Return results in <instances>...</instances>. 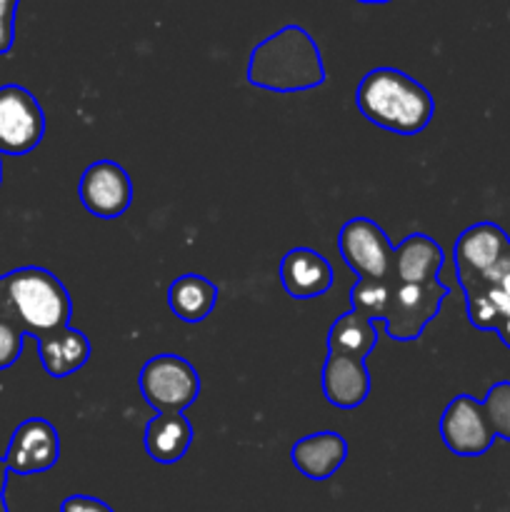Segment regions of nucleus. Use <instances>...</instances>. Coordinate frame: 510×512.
Returning a JSON list of instances; mask_svg holds the SVG:
<instances>
[{"label":"nucleus","instance_id":"nucleus-26","mask_svg":"<svg viewBox=\"0 0 510 512\" xmlns=\"http://www.w3.org/2000/svg\"><path fill=\"white\" fill-rule=\"evenodd\" d=\"M8 465H5V458H0V500H5V488H8Z\"/></svg>","mask_w":510,"mask_h":512},{"label":"nucleus","instance_id":"nucleus-9","mask_svg":"<svg viewBox=\"0 0 510 512\" xmlns=\"http://www.w3.org/2000/svg\"><path fill=\"white\" fill-rule=\"evenodd\" d=\"M78 195L90 215L115 220L133 203V180L115 160H95L80 175Z\"/></svg>","mask_w":510,"mask_h":512},{"label":"nucleus","instance_id":"nucleus-14","mask_svg":"<svg viewBox=\"0 0 510 512\" xmlns=\"http://www.w3.org/2000/svg\"><path fill=\"white\" fill-rule=\"evenodd\" d=\"M290 460L303 478L323 483L343 468V463L348 460V443L335 430L305 435L293 445Z\"/></svg>","mask_w":510,"mask_h":512},{"label":"nucleus","instance_id":"nucleus-3","mask_svg":"<svg viewBox=\"0 0 510 512\" xmlns=\"http://www.w3.org/2000/svg\"><path fill=\"white\" fill-rule=\"evenodd\" d=\"M5 305L25 335L55 333L68 328L73 315V300L63 280L38 265H25L3 275Z\"/></svg>","mask_w":510,"mask_h":512},{"label":"nucleus","instance_id":"nucleus-6","mask_svg":"<svg viewBox=\"0 0 510 512\" xmlns=\"http://www.w3.org/2000/svg\"><path fill=\"white\" fill-rule=\"evenodd\" d=\"M338 250L360 280H393L395 245L370 218H350L338 233Z\"/></svg>","mask_w":510,"mask_h":512},{"label":"nucleus","instance_id":"nucleus-15","mask_svg":"<svg viewBox=\"0 0 510 512\" xmlns=\"http://www.w3.org/2000/svg\"><path fill=\"white\" fill-rule=\"evenodd\" d=\"M445 265V253L425 233H410L395 245L393 280L403 285H425L438 280Z\"/></svg>","mask_w":510,"mask_h":512},{"label":"nucleus","instance_id":"nucleus-4","mask_svg":"<svg viewBox=\"0 0 510 512\" xmlns=\"http://www.w3.org/2000/svg\"><path fill=\"white\" fill-rule=\"evenodd\" d=\"M138 385L155 413H185L200 395L198 370L173 353L150 358L140 370Z\"/></svg>","mask_w":510,"mask_h":512},{"label":"nucleus","instance_id":"nucleus-16","mask_svg":"<svg viewBox=\"0 0 510 512\" xmlns=\"http://www.w3.org/2000/svg\"><path fill=\"white\" fill-rule=\"evenodd\" d=\"M35 343H38L40 365L55 380H63L68 375L78 373L90 360V353H93L88 335L70 328V325L55 330V333L40 335V338H35Z\"/></svg>","mask_w":510,"mask_h":512},{"label":"nucleus","instance_id":"nucleus-21","mask_svg":"<svg viewBox=\"0 0 510 512\" xmlns=\"http://www.w3.org/2000/svg\"><path fill=\"white\" fill-rule=\"evenodd\" d=\"M483 408L495 438H503L510 443V380H500V383L490 385Z\"/></svg>","mask_w":510,"mask_h":512},{"label":"nucleus","instance_id":"nucleus-19","mask_svg":"<svg viewBox=\"0 0 510 512\" xmlns=\"http://www.w3.org/2000/svg\"><path fill=\"white\" fill-rule=\"evenodd\" d=\"M378 345V330L373 320L365 318L358 310H348L340 315L328 330V353L355 355L368 358Z\"/></svg>","mask_w":510,"mask_h":512},{"label":"nucleus","instance_id":"nucleus-23","mask_svg":"<svg viewBox=\"0 0 510 512\" xmlns=\"http://www.w3.org/2000/svg\"><path fill=\"white\" fill-rule=\"evenodd\" d=\"M20 0H0V55L10 53L15 40V13Z\"/></svg>","mask_w":510,"mask_h":512},{"label":"nucleus","instance_id":"nucleus-20","mask_svg":"<svg viewBox=\"0 0 510 512\" xmlns=\"http://www.w3.org/2000/svg\"><path fill=\"white\" fill-rule=\"evenodd\" d=\"M395 280H355L350 288V310H358L373 323H383L393 298Z\"/></svg>","mask_w":510,"mask_h":512},{"label":"nucleus","instance_id":"nucleus-30","mask_svg":"<svg viewBox=\"0 0 510 512\" xmlns=\"http://www.w3.org/2000/svg\"><path fill=\"white\" fill-rule=\"evenodd\" d=\"M0 183H3V160H0Z\"/></svg>","mask_w":510,"mask_h":512},{"label":"nucleus","instance_id":"nucleus-5","mask_svg":"<svg viewBox=\"0 0 510 512\" xmlns=\"http://www.w3.org/2000/svg\"><path fill=\"white\" fill-rule=\"evenodd\" d=\"M450 288L443 280H433L425 285H393V298H390L388 313L383 323L385 330L398 343H410L423 335V330L440 315Z\"/></svg>","mask_w":510,"mask_h":512},{"label":"nucleus","instance_id":"nucleus-7","mask_svg":"<svg viewBox=\"0 0 510 512\" xmlns=\"http://www.w3.org/2000/svg\"><path fill=\"white\" fill-rule=\"evenodd\" d=\"M45 113L23 85H0V155H25L43 143Z\"/></svg>","mask_w":510,"mask_h":512},{"label":"nucleus","instance_id":"nucleus-17","mask_svg":"<svg viewBox=\"0 0 510 512\" xmlns=\"http://www.w3.org/2000/svg\"><path fill=\"white\" fill-rule=\"evenodd\" d=\"M193 435V425L183 413H158L145 425V453L160 465L180 463L193 445Z\"/></svg>","mask_w":510,"mask_h":512},{"label":"nucleus","instance_id":"nucleus-2","mask_svg":"<svg viewBox=\"0 0 510 512\" xmlns=\"http://www.w3.org/2000/svg\"><path fill=\"white\" fill-rule=\"evenodd\" d=\"M355 105L368 123L395 135H418L435 115L430 90L398 68H375L363 75Z\"/></svg>","mask_w":510,"mask_h":512},{"label":"nucleus","instance_id":"nucleus-24","mask_svg":"<svg viewBox=\"0 0 510 512\" xmlns=\"http://www.w3.org/2000/svg\"><path fill=\"white\" fill-rule=\"evenodd\" d=\"M60 512H115L108 503L93 495H70L60 503Z\"/></svg>","mask_w":510,"mask_h":512},{"label":"nucleus","instance_id":"nucleus-13","mask_svg":"<svg viewBox=\"0 0 510 512\" xmlns=\"http://www.w3.org/2000/svg\"><path fill=\"white\" fill-rule=\"evenodd\" d=\"M280 283L293 300L320 298L333 285V268L313 248H293L280 260Z\"/></svg>","mask_w":510,"mask_h":512},{"label":"nucleus","instance_id":"nucleus-12","mask_svg":"<svg viewBox=\"0 0 510 512\" xmlns=\"http://www.w3.org/2000/svg\"><path fill=\"white\" fill-rule=\"evenodd\" d=\"M323 395L333 408L355 410L368 400L370 373L365 358L328 353L323 365Z\"/></svg>","mask_w":510,"mask_h":512},{"label":"nucleus","instance_id":"nucleus-27","mask_svg":"<svg viewBox=\"0 0 510 512\" xmlns=\"http://www.w3.org/2000/svg\"><path fill=\"white\" fill-rule=\"evenodd\" d=\"M5 305V283H3V275H0V310Z\"/></svg>","mask_w":510,"mask_h":512},{"label":"nucleus","instance_id":"nucleus-22","mask_svg":"<svg viewBox=\"0 0 510 512\" xmlns=\"http://www.w3.org/2000/svg\"><path fill=\"white\" fill-rule=\"evenodd\" d=\"M23 340V328L8 313V305H3L0 310V370H8L10 365L18 363L20 353H23Z\"/></svg>","mask_w":510,"mask_h":512},{"label":"nucleus","instance_id":"nucleus-25","mask_svg":"<svg viewBox=\"0 0 510 512\" xmlns=\"http://www.w3.org/2000/svg\"><path fill=\"white\" fill-rule=\"evenodd\" d=\"M495 333H498L500 343H503L505 348H510V318H505L503 323H500L498 328H495Z\"/></svg>","mask_w":510,"mask_h":512},{"label":"nucleus","instance_id":"nucleus-8","mask_svg":"<svg viewBox=\"0 0 510 512\" xmlns=\"http://www.w3.org/2000/svg\"><path fill=\"white\" fill-rule=\"evenodd\" d=\"M440 438L450 453L460 458H478L485 455L495 443V433L485 415L483 400L473 395H458L445 405L440 415Z\"/></svg>","mask_w":510,"mask_h":512},{"label":"nucleus","instance_id":"nucleus-1","mask_svg":"<svg viewBox=\"0 0 510 512\" xmlns=\"http://www.w3.org/2000/svg\"><path fill=\"white\" fill-rule=\"evenodd\" d=\"M325 65L313 35L285 25L258 43L248 60V83L270 93H300L325 83Z\"/></svg>","mask_w":510,"mask_h":512},{"label":"nucleus","instance_id":"nucleus-11","mask_svg":"<svg viewBox=\"0 0 510 512\" xmlns=\"http://www.w3.org/2000/svg\"><path fill=\"white\" fill-rule=\"evenodd\" d=\"M510 255V238L500 225L475 223L458 235L453 248L458 283L480 278Z\"/></svg>","mask_w":510,"mask_h":512},{"label":"nucleus","instance_id":"nucleus-29","mask_svg":"<svg viewBox=\"0 0 510 512\" xmlns=\"http://www.w3.org/2000/svg\"><path fill=\"white\" fill-rule=\"evenodd\" d=\"M0 512H8V505H5V500H0Z\"/></svg>","mask_w":510,"mask_h":512},{"label":"nucleus","instance_id":"nucleus-10","mask_svg":"<svg viewBox=\"0 0 510 512\" xmlns=\"http://www.w3.org/2000/svg\"><path fill=\"white\" fill-rule=\"evenodd\" d=\"M60 460V435L45 418H28L15 428L5 450V465L15 475H35L55 468Z\"/></svg>","mask_w":510,"mask_h":512},{"label":"nucleus","instance_id":"nucleus-18","mask_svg":"<svg viewBox=\"0 0 510 512\" xmlns=\"http://www.w3.org/2000/svg\"><path fill=\"white\" fill-rule=\"evenodd\" d=\"M218 285L198 273L180 275L168 288V308L183 323L198 325L215 310L218 303Z\"/></svg>","mask_w":510,"mask_h":512},{"label":"nucleus","instance_id":"nucleus-28","mask_svg":"<svg viewBox=\"0 0 510 512\" xmlns=\"http://www.w3.org/2000/svg\"><path fill=\"white\" fill-rule=\"evenodd\" d=\"M360 3H390V0H360Z\"/></svg>","mask_w":510,"mask_h":512}]
</instances>
